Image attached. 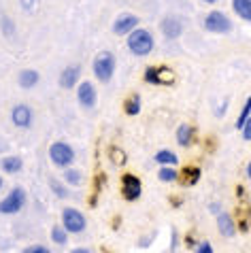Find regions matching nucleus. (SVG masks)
Returning a JSON list of instances; mask_svg holds the SVG:
<instances>
[{
    "label": "nucleus",
    "instance_id": "f257e3e1",
    "mask_svg": "<svg viewBox=\"0 0 251 253\" xmlns=\"http://www.w3.org/2000/svg\"><path fill=\"white\" fill-rule=\"evenodd\" d=\"M153 45H156V41H153L151 32L145 30V28H134L130 34H128V49L138 58H143V55H149L153 51Z\"/></svg>",
    "mask_w": 251,
    "mask_h": 253
},
{
    "label": "nucleus",
    "instance_id": "f03ea898",
    "mask_svg": "<svg viewBox=\"0 0 251 253\" xmlns=\"http://www.w3.org/2000/svg\"><path fill=\"white\" fill-rule=\"evenodd\" d=\"M94 75H96V79L102 81V83H107L113 79V73H115V58H113V53H109V51H100L98 55L94 58Z\"/></svg>",
    "mask_w": 251,
    "mask_h": 253
},
{
    "label": "nucleus",
    "instance_id": "7ed1b4c3",
    "mask_svg": "<svg viewBox=\"0 0 251 253\" xmlns=\"http://www.w3.org/2000/svg\"><path fill=\"white\" fill-rule=\"evenodd\" d=\"M49 158L55 166L60 168H68L75 162V149L64 140H58V143H53L49 147Z\"/></svg>",
    "mask_w": 251,
    "mask_h": 253
},
{
    "label": "nucleus",
    "instance_id": "20e7f679",
    "mask_svg": "<svg viewBox=\"0 0 251 253\" xmlns=\"http://www.w3.org/2000/svg\"><path fill=\"white\" fill-rule=\"evenodd\" d=\"M26 202H28L26 192L22 187H15V189H11V194L6 196L4 200H0V213L2 215H15L26 207Z\"/></svg>",
    "mask_w": 251,
    "mask_h": 253
},
{
    "label": "nucleus",
    "instance_id": "39448f33",
    "mask_svg": "<svg viewBox=\"0 0 251 253\" xmlns=\"http://www.w3.org/2000/svg\"><path fill=\"white\" fill-rule=\"evenodd\" d=\"M205 28L213 34H228L230 30H232V22H230V17L226 15V13L211 11L205 17Z\"/></svg>",
    "mask_w": 251,
    "mask_h": 253
},
{
    "label": "nucleus",
    "instance_id": "423d86ee",
    "mask_svg": "<svg viewBox=\"0 0 251 253\" xmlns=\"http://www.w3.org/2000/svg\"><path fill=\"white\" fill-rule=\"evenodd\" d=\"M62 228H64L68 234H79V232L85 230V217L77 209L68 207L62 211Z\"/></svg>",
    "mask_w": 251,
    "mask_h": 253
},
{
    "label": "nucleus",
    "instance_id": "0eeeda50",
    "mask_svg": "<svg viewBox=\"0 0 251 253\" xmlns=\"http://www.w3.org/2000/svg\"><path fill=\"white\" fill-rule=\"evenodd\" d=\"M160 30L168 41H175L183 34V19L177 15H166L162 22H160Z\"/></svg>",
    "mask_w": 251,
    "mask_h": 253
},
{
    "label": "nucleus",
    "instance_id": "6e6552de",
    "mask_svg": "<svg viewBox=\"0 0 251 253\" xmlns=\"http://www.w3.org/2000/svg\"><path fill=\"white\" fill-rule=\"evenodd\" d=\"M145 81L151 85H172L175 83V75L168 68H147L145 70Z\"/></svg>",
    "mask_w": 251,
    "mask_h": 253
},
{
    "label": "nucleus",
    "instance_id": "1a4fd4ad",
    "mask_svg": "<svg viewBox=\"0 0 251 253\" xmlns=\"http://www.w3.org/2000/svg\"><path fill=\"white\" fill-rule=\"evenodd\" d=\"M77 100L83 109H94L96 107V100H98V94H96L94 85L89 81H83L79 83V89H77Z\"/></svg>",
    "mask_w": 251,
    "mask_h": 253
},
{
    "label": "nucleus",
    "instance_id": "9d476101",
    "mask_svg": "<svg viewBox=\"0 0 251 253\" xmlns=\"http://www.w3.org/2000/svg\"><path fill=\"white\" fill-rule=\"evenodd\" d=\"M134 28H138V17L132 15V13H124L113 22V32L117 37H128Z\"/></svg>",
    "mask_w": 251,
    "mask_h": 253
},
{
    "label": "nucleus",
    "instance_id": "9b49d317",
    "mask_svg": "<svg viewBox=\"0 0 251 253\" xmlns=\"http://www.w3.org/2000/svg\"><path fill=\"white\" fill-rule=\"evenodd\" d=\"M122 192H124L126 200H138V198H141L143 185H141V181H138V177H134V174H124Z\"/></svg>",
    "mask_w": 251,
    "mask_h": 253
},
{
    "label": "nucleus",
    "instance_id": "f8f14e48",
    "mask_svg": "<svg viewBox=\"0 0 251 253\" xmlns=\"http://www.w3.org/2000/svg\"><path fill=\"white\" fill-rule=\"evenodd\" d=\"M11 119L17 128H30L32 126V109L28 104H17L11 111Z\"/></svg>",
    "mask_w": 251,
    "mask_h": 253
},
{
    "label": "nucleus",
    "instance_id": "ddd939ff",
    "mask_svg": "<svg viewBox=\"0 0 251 253\" xmlns=\"http://www.w3.org/2000/svg\"><path fill=\"white\" fill-rule=\"evenodd\" d=\"M79 75H81V68L79 66H66L64 70H62V75H60V85L64 87V89H73L77 83H79Z\"/></svg>",
    "mask_w": 251,
    "mask_h": 253
},
{
    "label": "nucleus",
    "instance_id": "4468645a",
    "mask_svg": "<svg viewBox=\"0 0 251 253\" xmlns=\"http://www.w3.org/2000/svg\"><path fill=\"white\" fill-rule=\"evenodd\" d=\"M232 9L243 22H251V0H232Z\"/></svg>",
    "mask_w": 251,
    "mask_h": 253
},
{
    "label": "nucleus",
    "instance_id": "2eb2a0df",
    "mask_svg": "<svg viewBox=\"0 0 251 253\" xmlns=\"http://www.w3.org/2000/svg\"><path fill=\"white\" fill-rule=\"evenodd\" d=\"M17 81H19V87L22 89H32L39 83V73L37 70H22Z\"/></svg>",
    "mask_w": 251,
    "mask_h": 253
},
{
    "label": "nucleus",
    "instance_id": "dca6fc26",
    "mask_svg": "<svg viewBox=\"0 0 251 253\" xmlns=\"http://www.w3.org/2000/svg\"><path fill=\"white\" fill-rule=\"evenodd\" d=\"M192 138H194V128L190 124H181L177 128V143L181 147H190L192 145Z\"/></svg>",
    "mask_w": 251,
    "mask_h": 253
},
{
    "label": "nucleus",
    "instance_id": "f3484780",
    "mask_svg": "<svg viewBox=\"0 0 251 253\" xmlns=\"http://www.w3.org/2000/svg\"><path fill=\"white\" fill-rule=\"evenodd\" d=\"M217 228L219 232L224 236H234L236 234V228H234V221H232V217H230L228 213H221L217 217Z\"/></svg>",
    "mask_w": 251,
    "mask_h": 253
},
{
    "label": "nucleus",
    "instance_id": "a211bd4d",
    "mask_svg": "<svg viewBox=\"0 0 251 253\" xmlns=\"http://www.w3.org/2000/svg\"><path fill=\"white\" fill-rule=\"evenodd\" d=\"M24 168V162L22 158H17V156H9V158H2V170L6 174H15L19 172Z\"/></svg>",
    "mask_w": 251,
    "mask_h": 253
},
{
    "label": "nucleus",
    "instance_id": "6ab92c4d",
    "mask_svg": "<svg viewBox=\"0 0 251 253\" xmlns=\"http://www.w3.org/2000/svg\"><path fill=\"white\" fill-rule=\"evenodd\" d=\"M153 160H156L160 166H177V162H179V158H177L172 151H168V149L158 151V153H156V158H153Z\"/></svg>",
    "mask_w": 251,
    "mask_h": 253
},
{
    "label": "nucleus",
    "instance_id": "aec40b11",
    "mask_svg": "<svg viewBox=\"0 0 251 253\" xmlns=\"http://www.w3.org/2000/svg\"><path fill=\"white\" fill-rule=\"evenodd\" d=\"M198 179H200L198 168H183V170H181V181H183L185 185H194Z\"/></svg>",
    "mask_w": 251,
    "mask_h": 253
},
{
    "label": "nucleus",
    "instance_id": "412c9836",
    "mask_svg": "<svg viewBox=\"0 0 251 253\" xmlns=\"http://www.w3.org/2000/svg\"><path fill=\"white\" fill-rule=\"evenodd\" d=\"M126 113L128 115H138L141 113V96L138 94H134L132 98L126 100Z\"/></svg>",
    "mask_w": 251,
    "mask_h": 253
},
{
    "label": "nucleus",
    "instance_id": "4be33fe9",
    "mask_svg": "<svg viewBox=\"0 0 251 253\" xmlns=\"http://www.w3.org/2000/svg\"><path fill=\"white\" fill-rule=\"evenodd\" d=\"M160 181H166V183H172V181L179 179V172L175 170V166H162V170H160Z\"/></svg>",
    "mask_w": 251,
    "mask_h": 253
},
{
    "label": "nucleus",
    "instance_id": "5701e85b",
    "mask_svg": "<svg viewBox=\"0 0 251 253\" xmlns=\"http://www.w3.org/2000/svg\"><path fill=\"white\" fill-rule=\"evenodd\" d=\"M51 241L55 245H66L68 243V232L62 228V226H53V230H51Z\"/></svg>",
    "mask_w": 251,
    "mask_h": 253
},
{
    "label": "nucleus",
    "instance_id": "b1692460",
    "mask_svg": "<svg viewBox=\"0 0 251 253\" xmlns=\"http://www.w3.org/2000/svg\"><path fill=\"white\" fill-rule=\"evenodd\" d=\"M62 177H64V181H66V183H71V185H79L83 181L81 170H75V168H66Z\"/></svg>",
    "mask_w": 251,
    "mask_h": 253
},
{
    "label": "nucleus",
    "instance_id": "393cba45",
    "mask_svg": "<svg viewBox=\"0 0 251 253\" xmlns=\"http://www.w3.org/2000/svg\"><path fill=\"white\" fill-rule=\"evenodd\" d=\"M249 117H251V96L247 98L245 107H243V111H241V115H239V117H236V124H234V126H236V128H239V130H241V128H243V124H245V122H247V119H249Z\"/></svg>",
    "mask_w": 251,
    "mask_h": 253
},
{
    "label": "nucleus",
    "instance_id": "a878e982",
    "mask_svg": "<svg viewBox=\"0 0 251 253\" xmlns=\"http://www.w3.org/2000/svg\"><path fill=\"white\" fill-rule=\"evenodd\" d=\"M49 185H51V189H53V192H55V196H60V198H66V196H68V192H66V187H62V185H60V183H58V181H55V179L51 181V183H49Z\"/></svg>",
    "mask_w": 251,
    "mask_h": 253
},
{
    "label": "nucleus",
    "instance_id": "bb28decb",
    "mask_svg": "<svg viewBox=\"0 0 251 253\" xmlns=\"http://www.w3.org/2000/svg\"><path fill=\"white\" fill-rule=\"evenodd\" d=\"M24 253H51L47 247H43V245H32V247L24 249Z\"/></svg>",
    "mask_w": 251,
    "mask_h": 253
},
{
    "label": "nucleus",
    "instance_id": "cd10ccee",
    "mask_svg": "<svg viewBox=\"0 0 251 253\" xmlns=\"http://www.w3.org/2000/svg\"><path fill=\"white\" fill-rule=\"evenodd\" d=\"M241 132H243V138L245 140H251V117L247 119L245 124H243V128H241Z\"/></svg>",
    "mask_w": 251,
    "mask_h": 253
},
{
    "label": "nucleus",
    "instance_id": "c85d7f7f",
    "mask_svg": "<svg viewBox=\"0 0 251 253\" xmlns=\"http://www.w3.org/2000/svg\"><path fill=\"white\" fill-rule=\"evenodd\" d=\"M196 253H213V247H211V243H207V241L198 243V247H196Z\"/></svg>",
    "mask_w": 251,
    "mask_h": 253
},
{
    "label": "nucleus",
    "instance_id": "c756f323",
    "mask_svg": "<svg viewBox=\"0 0 251 253\" xmlns=\"http://www.w3.org/2000/svg\"><path fill=\"white\" fill-rule=\"evenodd\" d=\"M19 4H22V9L32 11V9H34V4H37V0H19Z\"/></svg>",
    "mask_w": 251,
    "mask_h": 253
},
{
    "label": "nucleus",
    "instance_id": "7c9ffc66",
    "mask_svg": "<svg viewBox=\"0 0 251 253\" xmlns=\"http://www.w3.org/2000/svg\"><path fill=\"white\" fill-rule=\"evenodd\" d=\"M2 26H4V34H13V24L9 26V19L2 17Z\"/></svg>",
    "mask_w": 251,
    "mask_h": 253
},
{
    "label": "nucleus",
    "instance_id": "2f4dec72",
    "mask_svg": "<svg viewBox=\"0 0 251 253\" xmlns=\"http://www.w3.org/2000/svg\"><path fill=\"white\" fill-rule=\"evenodd\" d=\"M71 253H92L89 249H85V247H77V249H73Z\"/></svg>",
    "mask_w": 251,
    "mask_h": 253
},
{
    "label": "nucleus",
    "instance_id": "473e14b6",
    "mask_svg": "<svg viewBox=\"0 0 251 253\" xmlns=\"http://www.w3.org/2000/svg\"><path fill=\"white\" fill-rule=\"evenodd\" d=\"M247 177L251 179V162H249V164H247Z\"/></svg>",
    "mask_w": 251,
    "mask_h": 253
},
{
    "label": "nucleus",
    "instance_id": "72a5a7b5",
    "mask_svg": "<svg viewBox=\"0 0 251 253\" xmlns=\"http://www.w3.org/2000/svg\"><path fill=\"white\" fill-rule=\"evenodd\" d=\"M202 2H207V4H215L217 0H202Z\"/></svg>",
    "mask_w": 251,
    "mask_h": 253
},
{
    "label": "nucleus",
    "instance_id": "f704fd0d",
    "mask_svg": "<svg viewBox=\"0 0 251 253\" xmlns=\"http://www.w3.org/2000/svg\"><path fill=\"white\" fill-rule=\"evenodd\" d=\"M0 189H2V177H0Z\"/></svg>",
    "mask_w": 251,
    "mask_h": 253
}]
</instances>
